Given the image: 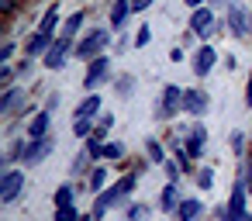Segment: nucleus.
Wrapping results in <instances>:
<instances>
[{
	"mask_svg": "<svg viewBox=\"0 0 252 221\" xmlns=\"http://www.w3.org/2000/svg\"><path fill=\"white\" fill-rule=\"evenodd\" d=\"M11 56H14V45H11V42H7V45H4V49H0V59H4V63H7V59H11Z\"/></svg>",
	"mask_w": 252,
	"mask_h": 221,
	"instance_id": "nucleus-34",
	"label": "nucleus"
},
{
	"mask_svg": "<svg viewBox=\"0 0 252 221\" xmlns=\"http://www.w3.org/2000/svg\"><path fill=\"white\" fill-rule=\"evenodd\" d=\"M45 131H49V114L42 111V114H35L32 125H28V138H42Z\"/></svg>",
	"mask_w": 252,
	"mask_h": 221,
	"instance_id": "nucleus-14",
	"label": "nucleus"
},
{
	"mask_svg": "<svg viewBox=\"0 0 252 221\" xmlns=\"http://www.w3.org/2000/svg\"><path fill=\"white\" fill-rule=\"evenodd\" d=\"M224 221H249V214H245V183H238V187L231 190V200H228Z\"/></svg>",
	"mask_w": 252,
	"mask_h": 221,
	"instance_id": "nucleus-4",
	"label": "nucleus"
},
{
	"mask_svg": "<svg viewBox=\"0 0 252 221\" xmlns=\"http://www.w3.org/2000/svg\"><path fill=\"white\" fill-rule=\"evenodd\" d=\"M104 156H107V159H121V156H125V145L111 142V145H104Z\"/></svg>",
	"mask_w": 252,
	"mask_h": 221,
	"instance_id": "nucleus-26",
	"label": "nucleus"
},
{
	"mask_svg": "<svg viewBox=\"0 0 252 221\" xmlns=\"http://www.w3.org/2000/svg\"><path fill=\"white\" fill-rule=\"evenodd\" d=\"M204 107H207V94L204 90H187L183 94V111L187 114H204Z\"/></svg>",
	"mask_w": 252,
	"mask_h": 221,
	"instance_id": "nucleus-10",
	"label": "nucleus"
},
{
	"mask_svg": "<svg viewBox=\"0 0 252 221\" xmlns=\"http://www.w3.org/2000/svg\"><path fill=\"white\" fill-rule=\"evenodd\" d=\"M80 25H83V11L69 14V21H66V28H63V32H66V38H69V35H76V32H80Z\"/></svg>",
	"mask_w": 252,
	"mask_h": 221,
	"instance_id": "nucleus-23",
	"label": "nucleus"
},
{
	"mask_svg": "<svg viewBox=\"0 0 252 221\" xmlns=\"http://www.w3.org/2000/svg\"><path fill=\"white\" fill-rule=\"evenodd\" d=\"M18 4H21V0H0V7H4V14H11V11H14Z\"/></svg>",
	"mask_w": 252,
	"mask_h": 221,
	"instance_id": "nucleus-33",
	"label": "nucleus"
},
{
	"mask_svg": "<svg viewBox=\"0 0 252 221\" xmlns=\"http://www.w3.org/2000/svg\"><path fill=\"white\" fill-rule=\"evenodd\" d=\"M228 21H231V32H235V35H245V32H249V21H245V14H242L238 4L231 7V18H228Z\"/></svg>",
	"mask_w": 252,
	"mask_h": 221,
	"instance_id": "nucleus-17",
	"label": "nucleus"
},
{
	"mask_svg": "<svg viewBox=\"0 0 252 221\" xmlns=\"http://www.w3.org/2000/svg\"><path fill=\"white\" fill-rule=\"evenodd\" d=\"M180 221H197L200 218V200H180Z\"/></svg>",
	"mask_w": 252,
	"mask_h": 221,
	"instance_id": "nucleus-15",
	"label": "nucleus"
},
{
	"mask_svg": "<svg viewBox=\"0 0 252 221\" xmlns=\"http://www.w3.org/2000/svg\"><path fill=\"white\" fill-rule=\"evenodd\" d=\"M66 204H73V187H69V183H63V187L56 190V207H66Z\"/></svg>",
	"mask_w": 252,
	"mask_h": 221,
	"instance_id": "nucleus-22",
	"label": "nucleus"
},
{
	"mask_svg": "<svg viewBox=\"0 0 252 221\" xmlns=\"http://www.w3.org/2000/svg\"><path fill=\"white\" fill-rule=\"evenodd\" d=\"M56 25H59V11H56V7H49V11H45V18H42V25H38V32L52 35V32H56Z\"/></svg>",
	"mask_w": 252,
	"mask_h": 221,
	"instance_id": "nucleus-19",
	"label": "nucleus"
},
{
	"mask_svg": "<svg viewBox=\"0 0 252 221\" xmlns=\"http://www.w3.org/2000/svg\"><path fill=\"white\" fill-rule=\"evenodd\" d=\"M242 138H245V135H242V131H235V135H231V149H235V152H242V145H245V142H242Z\"/></svg>",
	"mask_w": 252,
	"mask_h": 221,
	"instance_id": "nucleus-32",
	"label": "nucleus"
},
{
	"mask_svg": "<svg viewBox=\"0 0 252 221\" xmlns=\"http://www.w3.org/2000/svg\"><path fill=\"white\" fill-rule=\"evenodd\" d=\"M128 11H131L128 0H114V7H111V28H121L125 18H128Z\"/></svg>",
	"mask_w": 252,
	"mask_h": 221,
	"instance_id": "nucleus-13",
	"label": "nucleus"
},
{
	"mask_svg": "<svg viewBox=\"0 0 252 221\" xmlns=\"http://www.w3.org/2000/svg\"><path fill=\"white\" fill-rule=\"evenodd\" d=\"M214 59H218V56H214V49H211V45L197 49V52H193V73H197V76H207V73H211V66H214Z\"/></svg>",
	"mask_w": 252,
	"mask_h": 221,
	"instance_id": "nucleus-9",
	"label": "nucleus"
},
{
	"mask_svg": "<svg viewBox=\"0 0 252 221\" xmlns=\"http://www.w3.org/2000/svg\"><path fill=\"white\" fill-rule=\"evenodd\" d=\"M149 4H152V0H131V11H145Z\"/></svg>",
	"mask_w": 252,
	"mask_h": 221,
	"instance_id": "nucleus-35",
	"label": "nucleus"
},
{
	"mask_svg": "<svg viewBox=\"0 0 252 221\" xmlns=\"http://www.w3.org/2000/svg\"><path fill=\"white\" fill-rule=\"evenodd\" d=\"M21 187H25V173H18V169L4 173V180H0V200L11 204V200L21 193Z\"/></svg>",
	"mask_w": 252,
	"mask_h": 221,
	"instance_id": "nucleus-5",
	"label": "nucleus"
},
{
	"mask_svg": "<svg viewBox=\"0 0 252 221\" xmlns=\"http://www.w3.org/2000/svg\"><path fill=\"white\" fill-rule=\"evenodd\" d=\"M197 183H200V190H207V187L214 183V173H211V169H200V173H197Z\"/></svg>",
	"mask_w": 252,
	"mask_h": 221,
	"instance_id": "nucleus-29",
	"label": "nucleus"
},
{
	"mask_svg": "<svg viewBox=\"0 0 252 221\" xmlns=\"http://www.w3.org/2000/svg\"><path fill=\"white\" fill-rule=\"evenodd\" d=\"M204 138H207V131H204V128H200V125H197V128H193V131H190V142H187V152H190V156H193V159H197V156H200V152H204Z\"/></svg>",
	"mask_w": 252,
	"mask_h": 221,
	"instance_id": "nucleus-12",
	"label": "nucleus"
},
{
	"mask_svg": "<svg viewBox=\"0 0 252 221\" xmlns=\"http://www.w3.org/2000/svg\"><path fill=\"white\" fill-rule=\"evenodd\" d=\"M159 204H162V211H173V207H180V200H176V187H173V183H166V187H162V197H159Z\"/></svg>",
	"mask_w": 252,
	"mask_h": 221,
	"instance_id": "nucleus-18",
	"label": "nucleus"
},
{
	"mask_svg": "<svg viewBox=\"0 0 252 221\" xmlns=\"http://www.w3.org/2000/svg\"><path fill=\"white\" fill-rule=\"evenodd\" d=\"M107 42H111V32H107V28H100V32L87 35V38L76 45V56H80V59H97V56H100V49H104Z\"/></svg>",
	"mask_w": 252,
	"mask_h": 221,
	"instance_id": "nucleus-2",
	"label": "nucleus"
},
{
	"mask_svg": "<svg viewBox=\"0 0 252 221\" xmlns=\"http://www.w3.org/2000/svg\"><path fill=\"white\" fill-rule=\"evenodd\" d=\"M249 32H252V18H249Z\"/></svg>",
	"mask_w": 252,
	"mask_h": 221,
	"instance_id": "nucleus-38",
	"label": "nucleus"
},
{
	"mask_svg": "<svg viewBox=\"0 0 252 221\" xmlns=\"http://www.w3.org/2000/svg\"><path fill=\"white\" fill-rule=\"evenodd\" d=\"M83 221H90V218H83Z\"/></svg>",
	"mask_w": 252,
	"mask_h": 221,
	"instance_id": "nucleus-39",
	"label": "nucleus"
},
{
	"mask_svg": "<svg viewBox=\"0 0 252 221\" xmlns=\"http://www.w3.org/2000/svg\"><path fill=\"white\" fill-rule=\"evenodd\" d=\"M25 100V90H7L4 94V100H0V111H4V114H14V107Z\"/></svg>",
	"mask_w": 252,
	"mask_h": 221,
	"instance_id": "nucleus-16",
	"label": "nucleus"
},
{
	"mask_svg": "<svg viewBox=\"0 0 252 221\" xmlns=\"http://www.w3.org/2000/svg\"><path fill=\"white\" fill-rule=\"evenodd\" d=\"M49 38H52V35L38 32V35H35V38L28 42V56H35V52H42V49H52V45H49Z\"/></svg>",
	"mask_w": 252,
	"mask_h": 221,
	"instance_id": "nucleus-21",
	"label": "nucleus"
},
{
	"mask_svg": "<svg viewBox=\"0 0 252 221\" xmlns=\"http://www.w3.org/2000/svg\"><path fill=\"white\" fill-rule=\"evenodd\" d=\"M131 187H135V176H125V180H118L107 193H100V197H97V204H94V218H104V214H107V207L121 204V200H125V193H128Z\"/></svg>",
	"mask_w": 252,
	"mask_h": 221,
	"instance_id": "nucleus-1",
	"label": "nucleus"
},
{
	"mask_svg": "<svg viewBox=\"0 0 252 221\" xmlns=\"http://www.w3.org/2000/svg\"><path fill=\"white\" fill-rule=\"evenodd\" d=\"M187 4H190V7H204V0H187Z\"/></svg>",
	"mask_w": 252,
	"mask_h": 221,
	"instance_id": "nucleus-37",
	"label": "nucleus"
},
{
	"mask_svg": "<svg viewBox=\"0 0 252 221\" xmlns=\"http://www.w3.org/2000/svg\"><path fill=\"white\" fill-rule=\"evenodd\" d=\"M183 111V94L176 90V87H166V94H162V118H173V114H180Z\"/></svg>",
	"mask_w": 252,
	"mask_h": 221,
	"instance_id": "nucleus-8",
	"label": "nucleus"
},
{
	"mask_svg": "<svg viewBox=\"0 0 252 221\" xmlns=\"http://www.w3.org/2000/svg\"><path fill=\"white\" fill-rule=\"evenodd\" d=\"M245 104L252 107V73H249V90H245Z\"/></svg>",
	"mask_w": 252,
	"mask_h": 221,
	"instance_id": "nucleus-36",
	"label": "nucleus"
},
{
	"mask_svg": "<svg viewBox=\"0 0 252 221\" xmlns=\"http://www.w3.org/2000/svg\"><path fill=\"white\" fill-rule=\"evenodd\" d=\"M149 159H152V162H162V159H166V152H162L159 142H149Z\"/></svg>",
	"mask_w": 252,
	"mask_h": 221,
	"instance_id": "nucleus-27",
	"label": "nucleus"
},
{
	"mask_svg": "<svg viewBox=\"0 0 252 221\" xmlns=\"http://www.w3.org/2000/svg\"><path fill=\"white\" fill-rule=\"evenodd\" d=\"M149 38H152V35H149V28H142V32H138V35H135V45H138V49H142V45H149Z\"/></svg>",
	"mask_w": 252,
	"mask_h": 221,
	"instance_id": "nucleus-31",
	"label": "nucleus"
},
{
	"mask_svg": "<svg viewBox=\"0 0 252 221\" xmlns=\"http://www.w3.org/2000/svg\"><path fill=\"white\" fill-rule=\"evenodd\" d=\"M87 131H90V118H76V135L83 138Z\"/></svg>",
	"mask_w": 252,
	"mask_h": 221,
	"instance_id": "nucleus-30",
	"label": "nucleus"
},
{
	"mask_svg": "<svg viewBox=\"0 0 252 221\" xmlns=\"http://www.w3.org/2000/svg\"><path fill=\"white\" fill-rule=\"evenodd\" d=\"M56 221H80V218H76V207H73V204L56 207Z\"/></svg>",
	"mask_w": 252,
	"mask_h": 221,
	"instance_id": "nucleus-25",
	"label": "nucleus"
},
{
	"mask_svg": "<svg viewBox=\"0 0 252 221\" xmlns=\"http://www.w3.org/2000/svg\"><path fill=\"white\" fill-rule=\"evenodd\" d=\"M52 152V138H28V149L21 152V159H25V166H35V162H42L45 156Z\"/></svg>",
	"mask_w": 252,
	"mask_h": 221,
	"instance_id": "nucleus-3",
	"label": "nucleus"
},
{
	"mask_svg": "<svg viewBox=\"0 0 252 221\" xmlns=\"http://www.w3.org/2000/svg\"><path fill=\"white\" fill-rule=\"evenodd\" d=\"M211 25H214V14H211L207 7H193V18H190V28H193L197 35H204V38H207V35L214 32Z\"/></svg>",
	"mask_w": 252,
	"mask_h": 221,
	"instance_id": "nucleus-7",
	"label": "nucleus"
},
{
	"mask_svg": "<svg viewBox=\"0 0 252 221\" xmlns=\"http://www.w3.org/2000/svg\"><path fill=\"white\" fill-rule=\"evenodd\" d=\"M107 73H111V59H107V56H97V59L90 63V69H87V80H83V87H90V90H94V87H100Z\"/></svg>",
	"mask_w": 252,
	"mask_h": 221,
	"instance_id": "nucleus-6",
	"label": "nucleus"
},
{
	"mask_svg": "<svg viewBox=\"0 0 252 221\" xmlns=\"http://www.w3.org/2000/svg\"><path fill=\"white\" fill-rule=\"evenodd\" d=\"M63 63H66V38H63V42H56V45L45 52V66H49V69H59Z\"/></svg>",
	"mask_w": 252,
	"mask_h": 221,
	"instance_id": "nucleus-11",
	"label": "nucleus"
},
{
	"mask_svg": "<svg viewBox=\"0 0 252 221\" xmlns=\"http://www.w3.org/2000/svg\"><path fill=\"white\" fill-rule=\"evenodd\" d=\"M104 180H107V169H94V176H90V187H94V190H100V187H104Z\"/></svg>",
	"mask_w": 252,
	"mask_h": 221,
	"instance_id": "nucleus-28",
	"label": "nucleus"
},
{
	"mask_svg": "<svg viewBox=\"0 0 252 221\" xmlns=\"http://www.w3.org/2000/svg\"><path fill=\"white\" fill-rule=\"evenodd\" d=\"M97 111H100V97L94 94V97H87V100L80 104V111H76V114H80V118H94Z\"/></svg>",
	"mask_w": 252,
	"mask_h": 221,
	"instance_id": "nucleus-20",
	"label": "nucleus"
},
{
	"mask_svg": "<svg viewBox=\"0 0 252 221\" xmlns=\"http://www.w3.org/2000/svg\"><path fill=\"white\" fill-rule=\"evenodd\" d=\"M145 218H149V207L145 204H131L128 207V221H145Z\"/></svg>",
	"mask_w": 252,
	"mask_h": 221,
	"instance_id": "nucleus-24",
	"label": "nucleus"
}]
</instances>
